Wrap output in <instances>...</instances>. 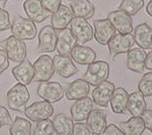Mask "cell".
<instances>
[{
    "mask_svg": "<svg viewBox=\"0 0 152 135\" xmlns=\"http://www.w3.org/2000/svg\"><path fill=\"white\" fill-rule=\"evenodd\" d=\"M57 45V30L50 25L42 27L38 33L37 52H54Z\"/></svg>",
    "mask_w": 152,
    "mask_h": 135,
    "instance_id": "obj_10",
    "label": "cell"
},
{
    "mask_svg": "<svg viewBox=\"0 0 152 135\" xmlns=\"http://www.w3.org/2000/svg\"><path fill=\"white\" fill-rule=\"evenodd\" d=\"M53 68L54 72H56L62 78H69L78 73V68L74 63V60L69 56L63 55H55L53 57Z\"/></svg>",
    "mask_w": 152,
    "mask_h": 135,
    "instance_id": "obj_14",
    "label": "cell"
},
{
    "mask_svg": "<svg viewBox=\"0 0 152 135\" xmlns=\"http://www.w3.org/2000/svg\"><path fill=\"white\" fill-rule=\"evenodd\" d=\"M12 73L19 83L23 85H27L33 80L34 68L28 59H25L24 61L20 63L18 66H16L12 69Z\"/></svg>",
    "mask_w": 152,
    "mask_h": 135,
    "instance_id": "obj_21",
    "label": "cell"
},
{
    "mask_svg": "<svg viewBox=\"0 0 152 135\" xmlns=\"http://www.w3.org/2000/svg\"><path fill=\"white\" fill-rule=\"evenodd\" d=\"M53 126L56 135H72L74 129V121L66 114H57L53 119Z\"/></svg>",
    "mask_w": 152,
    "mask_h": 135,
    "instance_id": "obj_29",
    "label": "cell"
},
{
    "mask_svg": "<svg viewBox=\"0 0 152 135\" xmlns=\"http://www.w3.org/2000/svg\"><path fill=\"white\" fill-rule=\"evenodd\" d=\"M142 120L144 122L145 128L149 130L152 133V110L151 109H146L144 113L142 114Z\"/></svg>",
    "mask_w": 152,
    "mask_h": 135,
    "instance_id": "obj_38",
    "label": "cell"
},
{
    "mask_svg": "<svg viewBox=\"0 0 152 135\" xmlns=\"http://www.w3.org/2000/svg\"><path fill=\"white\" fill-rule=\"evenodd\" d=\"M145 69H147V70H149V71H152V51H150L146 56Z\"/></svg>",
    "mask_w": 152,
    "mask_h": 135,
    "instance_id": "obj_41",
    "label": "cell"
},
{
    "mask_svg": "<svg viewBox=\"0 0 152 135\" xmlns=\"http://www.w3.org/2000/svg\"><path fill=\"white\" fill-rule=\"evenodd\" d=\"M10 135H31V123L26 119L17 117L10 128Z\"/></svg>",
    "mask_w": 152,
    "mask_h": 135,
    "instance_id": "obj_30",
    "label": "cell"
},
{
    "mask_svg": "<svg viewBox=\"0 0 152 135\" xmlns=\"http://www.w3.org/2000/svg\"><path fill=\"white\" fill-rule=\"evenodd\" d=\"M146 10H147V14H148L150 17H152V0H150V1H149V3L147 4Z\"/></svg>",
    "mask_w": 152,
    "mask_h": 135,
    "instance_id": "obj_42",
    "label": "cell"
},
{
    "mask_svg": "<svg viewBox=\"0 0 152 135\" xmlns=\"http://www.w3.org/2000/svg\"><path fill=\"white\" fill-rule=\"evenodd\" d=\"M24 113L29 120L33 122H39L51 117L54 113V108L51 103L47 101L35 102L29 107H26Z\"/></svg>",
    "mask_w": 152,
    "mask_h": 135,
    "instance_id": "obj_8",
    "label": "cell"
},
{
    "mask_svg": "<svg viewBox=\"0 0 152 135\" xmlns=\"http://www.w3.org/2000/svg\"><path fill=\"white\" fill-rule=\"evenodd\" d=\"M128 94L122 87L115 89L113 96L110 100L111 108H112L113 112L115 113H126V109H127V102H128Z\"/></svg>",
    "mask_w": 152,
    "mask_h": 135,
    "instance_id": "obj_26",
    "label": "cell"
},
{
    "mask_svg": "<svg viewBox=\"0 0 152 135\" xmlns=\"http://www.w3.org/2000/svg\"><path fill=\"white\" fill-rule=\"evenodd\" d=\"M2 47L6 52L8 59L14 63H22L26 59L27 50L26 45L22 40L14 35L8 36L2 42Z\"/></svg>",
    "mask_w": 152,
    "mask_h": 135,
    "instance_id": "obj_3",
    "label": "cell"
},
{
    "mask_svg": "<svg viewBox=\"0 0 152 135\" xmlns=\"http://www.w3.org/2000/svg\"><path fill=\"white\" fill-rule=\"evenodd\" d=\"M44 8L50 14H54L61 5V0H40Z\"/></svg>",
    "mask_w": 152,
    "mask_h": 135,
    "instance_id": "obj_34",
    "label": "cell"
},
{
    "mask_svg": "<svg viewBox=\"0 0 152 135\" xmlns=\"http://www.w3.org/2000/svg\"><path fill=\"white\" fill-rule=\"evenodd\" d=\"M144 6V0H122L118 10L127 13L130 16L138 14Z\"/></svg>",
    "mask_w": 152,
    "mask_h": 135,
    "instance_id": "obj_31",
    "label": "cell"
},
{
    "mask_svg": "<svg viewBox=\"0 0 152 135\" xmlns=\"http://www.w3.org/2000/svg\"><path fill=\"white\" fill-rule=\"evenodd\" d=\"M102 135H124L123 132L114 124H110L106 127L104 131L102 132Z\"/></svg>",
    "mask_w": 152,
    "mask_h": 135,
    "instance_id": "obj_40",
    "label": "cell"
},
{
    "mask_svg": "<svg viewBox=\"0 0 152 135\" xmlns=\"http://www.w3.org/2000/svg\"><path fill=\"white\" fill-rule=\"evenodd\" d=\"M70 8L75 18H82L85 20L92 18L95 12V7L89 0H72Z\"/></svg>",
    "mask_w": 152,
    "mask_h": 135,
    "instance_id": "obj_24",
    "label": "cell"
},
{
    "mask_svg": "<svg viewBox=\"0 0 152 135\" xmlns=\"http://www.w3.org/2000/svg\"><path fill=\"white\" fill-rule=\"evenodd\" d=\"M90 91V84L84 79H76L67 84L64 94L69 101L82 99L88 96Z\"/></svg>",
    "mask_w": 152,
    "mask_h": 135,
    "instance_id": "obj_16",
    "label": "cell"
},
{
    "mask_svg": "<svg viewBox=\"0 0 152 135\" xmlns=\"http://www.w3.org/2000/svg\"><path fill=\"white\" fill-rule=\"evenodd\" d=\"M23 7L27 15V18L33 22L40 23L50 16V13L45 10L40 0H26L23 3Z\"/></svg>",
    "mask_w": 152,
    "mask_h": 135,
    "instance_id": "obj_17",
    "label": "cell"
},
{
    "mask_svg": "<svg viewBox=\"0 0 152 135\" xmlns=\"http://www.w3.org/2000/svg\"><path fill=\"white\" fill-rule=\"evenodd\" d=\"M92 109H93V101L91 100V98L85 97L76 100L70 107V114H72V121L83 122L87 120Z\"/></svg>",
    "mask_w": 152,
    "mask_h": 135,
    "instance_id": "obj_18",
    "label": "cell"
},
{
    "mask_svg": "<svg viewBox=\"0 0 152 135\" xmlns=\"http://www.w3.org/2000/svg\"><path fill=\"white\" fill-rule=\"evenodd\" d=\"M70 30L75 35L77 43L84 44L91 41L94 36L93 28L87 20L82 18H72L70 22Z\"/></svg>",
    "mask_w": 152,
    "mask_h": 135,
    "instance_id": "obj_9",
    "label": "cell"
},
{
    "mask_svg": "<svg viewBox=\"0 0 152 135\" xmlns=\"http://www.w3.org/2000/svg\"><path fill=\"white\" fill-rule=\"evenodd\" d=\"M108 20L112 23L114 28L122 34L132 33V18L130 15L123 10H117L111 12L108 16Z\"/></svg>",
    "mask_w": 152,
    "mask_h": 135,
    "instance_id": "obj_11",
    "label": "cell"
},
{
    "mask_svg": "<svg viewBox=\"0 0 152 135\" xmlns=\"http://www.w3.org/2000/svg\"><path fill=\"white\" fill-rule=\"evenodd\" d=\"M72 20V8L66 5H60L56 13H54L51 18V26L56 30L67 28Z\"/></svg>",
    "mask_w": 152,
    "mask_h": 135,
    "instance_id": "obj_23",
    "label": "cell"
},
{
    "mask_svg": "<svg viewBox=\"0 0 152 135\" xmlns=\"http://www.w3.org/2000/svg\"><path fill=\"white\" fill-rule=\"evenodd\" d=\"M146 52L142 48H132L127 52V69L136 73H143L145 69Z\"/></svg>",
    "mask_w": 152,
    "mask_h": 135,
    "instance_id": "obj_20",
    "label": "cell"
},
{
    "mask_svg": "<svg viewBox=\"0 0 152 135\" xmlns=\"http://www.w3.org/2000/svg\"><path fill=\"white\" fill-rule=\"evenodd\" d=\"M7 1L8 0H0V8H3Z\"/></svg>",
    "mask_w": 152,
    "mask_h": 135,
    "instance_id": "obj_43",
    "label": "cell"
},
{
    "mask_svg": "<svg viewBox=\"0 0 152 135\" xmlns=\"http://www.w3.org/2000/svg\"><path fill=\"white\" fill-rule=\"evenodd\" d=\"M110 74V67L106 61H94L88 65L87 71L84 75V80H86L92 86H97L102 82L108 80Z\"/></svg>",
    "mask_w": 152,
    "mask_h": 135,
    "instance_id": "obj_4",
    "label": "cell"
},
{
    "mask_svg": "<svg viewBox=\"0 0 152 135\" xmlns=\"http://www.w3.org/2000/svg\"><path fill=\"white\" fill-rule=\"evenodd\" d=\"M132 36L139 48L149 49L152 47V28L147 23H141L136 26Z\"/></svg>",
    "mask_w": 152,
    "mask_h": 135,
    "instance_id": "obj_22",
    "label": "cell"
},
{
    "mask_svg": "<svg viewBox=\"0 0 152 135\" xmlns=\"http://www.w3.org/2000/svg\"><path fill=\"white\" fill-rule=\"evenodd\" d=\"M134 44V36L130 33L122 34L117 33L111 38V41L108 43L109 51H110L111 56L114 58L117 55L121 53H127L132 49V45Z\"/></svg>",
    "mask_w": 152,
    "mask_h": 135,
    "instance_id": "obj_7",
    "label": "cell"
},
{
    "mask_svg": "<svg viewBox=\"0 0 152 135\" xmlns=\"http://www.w3.org/2000/svg\"><path fill=\"white\" fill-rule=\"evenodd\" d=\"M72 135H94L87 126V124L84 123H77L74 125V129H72Z\"/></svg>",
    "mask_w": 152,
    "mask_h": 135,
    "instance_id": "obj_36",
    "label": "cell"
},
{
    "mask_svg": "<svg viewBox=\"0 0 152 135\" xmlns=\"http://www.w3.org/2000/svg\"><path fill=\"white\" fill-rule=\"evenodd\" d=\"M69 1H72V0H69Z\"/></svg>",
    "mask_w": 152,
    "mask_h": 135,
    "instance_id": "obj_44",
    "label": "cell"
},
{
    "mask_svg": "<svg viewBox=\"0 0 152 135\" xmlns=\"http://www.w3.org/2000/svg\"><path fill=\"white\" fill-rule=\"evenodd\" d=\"M94 36L97 43L100 45H108L111 38L116 34V29L108 19H100L94 20Z\"/></svg>",
    "mask_w": 152,
    "mask_h": 135,
    "instance_id": "obj_12",
    "label": "cell"
},
{
    "mask_svg": "<svg viewBox=\"0 0 152 135\" xmlns=\"http://www.w3.org/2000/svg\"><path fill=\"white\" fill-rule=\"evenodd\" d=\"M8 66H10V61H8L6 52L4 50H0V75L8 68Z\"/></svg>",
    "mask_w": 152,
    "mask_h": 135,
    "instance_id": "obj_39",
    "label": "cell"
},
{
    "mask_svg": "<svg viewBox=\"0 0 152 135\" xmlns=\"http://www.w3.org/2000/svg\"><path fill=\"white\" fill-rule=\"evenodd\" d=\"M115 91V85L111 81H104L99 85L95 86L92 91V101L98 106H107Z\"/></svg>",
    "mask_w": 152,
    "mask_h": 135,
    "instance_id": "obj_15",
    "label": "cell"
},
{
    "mask_svg": "<svg viewBox=\"0 0 152 135\" xmlns=\"http://www.w3.org/2000/svg\"><path fill=\"white\" fill-rule=\"evenodd\" d=\"M36 93L38 97L49 103L58 102L64 97V89L58 82H50V81L40 82Z\"/></svg>",
    "mask_w": 152,
    "mask_h": 135,
    "instance_id": "obj_5",
    "label": "cell"
},
{
    "mask_svg": "<svg viewBox=\"0 0 152 135\" xmlns=\"http://www.w3.org/2000/svg\"><path fill=\"white\" fill-rule=\"evenodd\" d=\"M12 33L14 36L22 41L33 40L37 33L35 23L28 18L22 16H16L12 24Z\"/></svg>",
    "mask_w": 152,
    "mask_h": 135,
    "instance_id": "obj_2",
    "label": "cell"
},
{
    "mask_svg": "<svg viewBox=\"0 0 152 135\" xmlns=\"http://www.w3.org/2000/svg\"><path fill=\"white\" fill-rule=\"evenodd\" d=\"M34 77L35 82H45L49 81L54 75L53 68V59L49 55H42L35 60L33 65Z\"/></svg>",
    "mask_w": 152,
    "mask_h": 135,
    "instance_id": "obj_6",
    "label": "cell"
},
{
    "mask_svg": "<svg viewBox=\"0 0 152 135\" xmlns=\"http://www.w3.org/2000/svg\"><path fill=\"white\" fill-rule=\"evenodd\" d=\"M12 27L10 20V14L7 10L0 8V31L7 30Z\"/></svg>",
    "mask_w": 152,
    "mask_h": 135,
    "instance_id": "obj_35",
    "label": "cell"
},
{
    "mask_svg": "<svg viewBox=\"0 0 152 135\" xmlns=\"http://www.w3.org/2000/svg\"><path fill=\"white\" fill-rule=\"evenodd\" d=\"M139 91L144 97H150L152 96V71L142 77L139 82Z\"/></svg>",
    "mask_w": 152,
    "mask_h": 135,
    "instance_id": "obj_33",
    "label": "cell"
},
{
    "mask_svg": "<svg viewBox=\"0 0 152 135\" xmlns=\"http://www.w3.org/2000/svg\"><path fill=\"white\" fill-rule=\"evenodd\" d=\"M77 46V40L72 34V30L64 28L57 32V45L56 50L59 55L69 56L72 49Z\"/></svg>",
    "mask_w": 152,
    "mask_h": 135,
    "instance_id": "obj_13",
    "label": "cell"
},
{
    "mask_svg": "<svg viewBox=\"0 0 152 135\" xmlns=\"http://www.w3.org/2000/svg\"><path fill=\"white\" fill-rule=\"evenodd\" d=\"M72 59L75 60L79 65H90V63H94L96 58V54L94 52L93 49L90 47L86 46H76L72 49V53H70Z\"/></svg>",
    "mask_w": 152,
    "mask_h": 135,
    "instance_id": "obj_25",
    "label": "cell"
},
{
    "mask_svg": "<svg viewBox=\"0 0 152 135\" xmlns=\"http://www.w3.org/2000/svg\"><path fill=\"white\" fill-rule=\"evenodd\" d=\"M118 128L124 135H142L146 129L142 117H130L128 121L118 124Z\"/></svg>",
    "mask_w": 152,
    "mask_h": 135,
    "instance_id": "obj_28",
    "label": "cell"
},
{
    "mask_svg": "<svg viewBox=\"0 0 152 135\" xmlns=\"http://www.w3.org/2000/svg\"><path fill=\"white\" fill-rule=\"evenodd\" d=\"M87 126L93 134H102L107 127V112L102 109H92L87 117Z\"/></svg>",
    "mask_w": 152,
    "mask_h": 135,
    "instance_id": "obj_19",
    "label": "cell"
},
{
    "mask_svg": "<svg viewBox=\"0 0 152 135\" xmlns=\"http://www.w3.org/2000/svg\"><path fill=\"white\" fill-rule=\"evenodd\" d=\"M55 132L53 122H51L49 119L42 120L37 122L36 126L34 127L33 135H53Z\"/></svg>",
    "mask_w": 152,
    "mask_h": 135,
    "instance_id": "obj_32",
    "label": "cell"
},
{
    "mask_svg": "<svg viewBox=\"0 0 152 135\" xmlns=\"http://www.w3.org/2000/svg\"><path fill=\"white\" fill-rule=\"evenodd\" d=\"M29 91L26 85L21 83L16 84L7 91L6 95V102L10 109L14 111H24L26 108V104L29 101Z\"/></svg>",
    "mask_w": 152,
    "mask_h": 135,
    "instance_id": "obj_1",
    "label": "cell"
},
{
    "mask_svg": "<svg viewBox=\"0 0 152 135\" xmlns=\"http://www.w3.org/2000/svg\"><path fill=\"white\" fill-rule=\"evenodd\" d=\"M127 109L132 117H141L146 110V101L140 91H134L128 96Z\"/></svg>",
    "mask_w": 152,
    "mask_h": 135,
    "instance_id": "obj_27",
    "label": "cell"
},
{
    "mask_svg": "<svg viewBox=\"0 0 152 135\" xmlns=\"http://www.w3.org/2000/svg\"><path fill=\"white\" fill-rule=\"evenodd\" d=\"M12 124V117L4 106H0V128Z\"/></svg>",
    "mask_w": 152,
    "mask_h": 135,
    "instance_id": "obj_37",
    "label": "cell"
}]
</instances>
